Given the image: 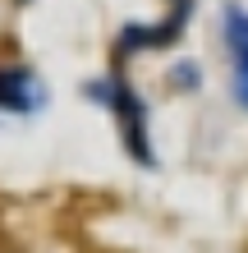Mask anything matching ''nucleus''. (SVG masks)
I'll return each mask as SVG.
<instances>
[{"label":"nucleus","mask_w":248,"mask_h":253,"mask_svg":"<svg viewBox=\"0 0 248 253\" xmlns=\"http://www.w3.org/2000/svg\"><path fill=\"white\" fill-rule=\"evenodd\" d=\"M225 37L235 51V97L248 106V14L244 9H225Z\"/></svg>","instance_id":"7ed1b4c3"},{"label":"nucleus","mask_w":248,"mask_h":253,"mask_svg":"<svg viewBox=\"0 0 248 253\" xmlns=\"http://www.w3.org/2000/svg\"><path fill=\"white\" fill-rule=\"evenodd\" d=\"M92 97L115 101V115H120V125H124L129 152H138L142 161H147V138H142V111H138V97L129 92L124 83H101V87H92Z\"/></svg>","instance_id":"f257e3e1"},{"label":"nucleus","mask_w":248,"mask_h":253,"mask_svg":"<svg viewBox=\"0 0 248 253\" xmlns=\"http://www.w3.org/2000/svg\"><path fill=\"white\" fill-rule=\"evenodd\" d=\"M37 101H41V87L33 79V69L23 65L0 69V111H33Z\"/></svg>","instance_id":"f03ea898"}]
</instances>
